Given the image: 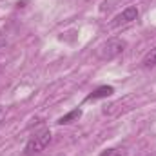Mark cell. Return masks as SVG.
<instances>
[{
  "instance_id": "7a4b0ae2",
  "label": "cell",
  "mask_w": 156,
  "mask_h": 156,
  "mask_svg": "<svg viewBox=\"0 0 156 156\" xmlns=\"http://www.w3.org/2000/svg\"><path fill=\"white\" fill-rule=\"evenodd\" d=\"M125 42L120 38H111L107 40L105 44H102L100 47H98V51H96V55H98V58L100 60H115L116 56H120L123 51H125Z\"/></svg>"
},
{
  "instance_id": "9c48e42d",
  "label": "cell",
  "mask_w": 156,
  "mask_h": 156,
  "mask_svg": "<svg viewBox=\"0 0 156 156\" xmlns=\"http://www.w3.org/2000/svg\"><path fill=\"white\" fill-rule=\"evenodd\" d=\"M2 115H4V111H2V107H0V118H2Z\"/></svg>"
},
{
  "instance_id": "6da1fadb",
  "label": "cell",
  "mask_w": 156,
  "mask_h": 156,
  "mask_svg": "<svg viewBox=\"0 0 156 156\" xmlns=\"http://www.w3.org/2000/svg\"><path fill=\"white\" fill-rule=\"evenodd\" d=\"M53 136H51V131L49 129H40L35 134H31V138L27 140L26 147H24V154L26 156H38L40 153L45 151V147L51 144Z\"/></svg>"
},
{
  "instance_id": "ba28073f",
  "label": "cell",
  "mask_w": 156,
  "mask_h": 156,
  "mask_svg": "<svg viewBox=\"0 0 156 156\" xmlns=\"http://www.w3.org/2000/svg\"><path fill=\"white\" fill-rule=\"evenodd\" d=\"M4 45H5V40L2 38V37H0V49H2V47H4Z\"/></svg>"
},
{
  "instance_id": "3957f363",
  "label": "cell",
  "mask_w": 156,
  "mask_h": 156,
  "mask_svg": "<svg viewBox=\"0 0 156 156\" xmlns=\"http://www.w3.org/2000/svg\"><path fill=\"white\" fill-rule=\"evenodd\" d=\"M138 18V7L136 5H129L125 7L120 15H116L113 20H111V27H120V26H125V24H131Z\"/></svg>"
},
{
  "instance_id": "8992f818",
  "label": "cell",
  "mask_w": 156,
  "mask_h": 156,
  "mask_svg": "<svg viewBox=\"0 0 156 156\" xmlns=\"http://www.w3.org/2000/svg\"><path fill=\"white\" fill-rule=\"evenodd\" d=\"M142 66H144V67H147V69H149V67H154V66H156V47H154V49H151V51L144 56Z\"/></svg>"
},
{
  "instance_id": "5b68a950",
  "label": "cell",
  "mask_w": 156,
  "mask_h": 156,
  "mask_svg": "<svg viewBox=\"0 0 156 156\" xmlns=\"http://www.w3.org/2000/svg\"><path fill=\"white\" fill-rule=\"evenodd\" d=\"M82 116V109L76 107V109H73V111H69L67 115H64V116H60L56 120V123L58 125H69V123H73V122H78Z\"/></svg>"
},
{
  "instance_id": "52a82bcc",
  "label": "cell",
  "mask_w": 156,
  "mask_h": 156,
  "mask_svg": "<svg viewBox=\"0 0 156 156\" xmlns=\"http://www.w3.org/2000/svg\"><path fill=\"white\" fill-rule=\"evenodd\" d=\"M98 156H127V151L123 147H111V149L102 151Z\"/></svg>"
},
{
  "instance_id": "30bf717a",
  "label": "cell",
  "mask_w": 156,
  "mask_h": 156,
  "mask_svg": "<svg viewBox=\"0 0 156 156\" xmlns=\"http://www.w3.org/2000/svg\"><path fill=\"white\" fill-rule=\"evenodd\" d=\"M145 156H156V153H151V154H145Z\"/></svg>"
},
{
  "instance_id": "277c9868",
  "label": "cell",
  "mask_w": 156,
  "mask_h": 156,
  "mask_svg": "<svg viewBox=\"0 0 156 156\" xmlns=\"http://www.w3.org/2000/svg\"><path fill=\"white\" fill-rule=\"evenodd\" d=\"M115 94V87L113 85H100V87H96L91 94H87V102H91V100H102V98H107V96H113Z\"/></svg>"
}]
</instances>
